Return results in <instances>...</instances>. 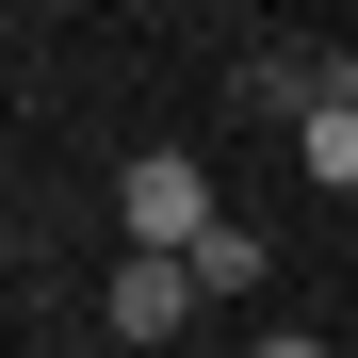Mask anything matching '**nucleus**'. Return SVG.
Wrapping results in <instances>:
<instances>
[{
  "instance_id": "f257e3e1",
  "label": "nucleus",
  "mask_w": 358,
  "mask_h": 358,
  "mask_svg": "<svg viewBox=\"0 0 358 358\" xmlns=\"http://www.w3.org/2000/svg\"><path fill=\"white\" fill-rule=\"evenodd\" d=\"M114 228H131V261H196V245H212L228 212H212V179L179 163V147H147L131 179H114Z\"/></svg>"
},
{
  "instance_id": "f03ea898",
  "label": "nucleus",
  "mask_w": 358,
  "mask_h": 358,
  "mask_svg": "<svg viewBox=\"0 0 358 358\" xmlns=\"http://www.w3.org/2000/svg\"><path fill=\"white\" fill-rule=\"evenodd\" d=\"M212 293H196V261H114V293H98V326L114 342H179Z\"/></svg>"
},
{
  "instance_id": "7ed1b4c3",
  "label": "nucleus",
  "mask_w": 358,
  "mask_h": 358,
  "mask_svg": "<svg viewBox=\"0 0 358 358\" xmlns=\"http://www.w3.org/2000/svg\"><path fill=\"white\" fill-rule=\"evenodd\" d=\"M196 293H261V228H245V212H228L212 245H196Z\"/></svg>"
},
{
  "instance_id": "20e7f679",
  "label": "nucleus",
  "mask_w": 358,
  "mask_h": 358,
  "mask_svg": "<svg viewBox=\"0 0 358 358\" xmlns=\"http://www.w3.org/2000/svg\"><path fill=\"white\" fill-rule=\"evenodd\" d=\"M261 358H342V342H261Z\"/></svg>"
}]
</instances>
